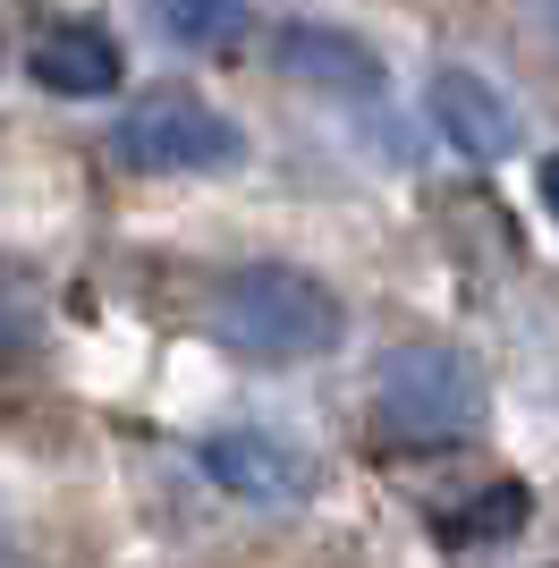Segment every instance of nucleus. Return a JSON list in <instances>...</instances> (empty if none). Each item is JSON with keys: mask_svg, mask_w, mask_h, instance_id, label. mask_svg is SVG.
Listing matches in <instances>:
<instances>
[{"mask_svg": "<svg viewBox=\"0 0 559 568\" xmlns=\"http://www.w3.org/2000/svg\"><path fill=\"white\" fill-rule=\"evenodd\" d=\"M153 18L179 51H230L255 26V0H153Z\"/></svg>", "mask_w": 559, "mask_h": 568, "instance_id": "obj_8", "label": "nucleus"}, {"mask_svg": "<svg viewBox=\"0 0 559 568\" xmlns=\"http://www.w3.org/2000/svg\"><path fill=\"white\" fill-rule=\"evenodd\" d=\"M526 509H535V500H526V484H491V493L441 509V518H433V535H441V544H458V551H475V544L517 535V526H526Z\"/></svg>", "mask_w": 559, "mask_h": 568, "instance_id": "obj_9", "label": "nucleus"}, {"mask_svg": "<svg viewBox=\"0 0 559 568\" xmlns=\"http://www.w3.org/2000/svg\"><path fill=\"white\" fill-rule=\"evenodd\" d=\"M26 77L43 85V94H69V102H102L119 94V77H128V60H119V34L93 18H51L34 43H26Z\"/></svg>", "mask_w": 559, "mask_h": 568, "instance_id": "obj_5", "label": "nucleus"}, {"mask_svg": "<svg viewBox=\"0 0 559 568\" xmlns=\"http://www.w3.org/2000/svg\"><path fill=\"white\" fill-rule=\"evenodd\" d=\"M484 425V374L441 339H407L373 365V433L390 442H466Z\"/></svg>", "mask_w": 559, "mask_h": 568, "instance_id": "obj_2", "label": "nucleus"}, {"mask_svg": "<svg viewBox=\"0 0 559 568\" xmlns=\"http://www.w3.org/2000/svg\"><path fill=\"white\" fill-rule=\"evenodd\" d=\"M272 60L314 94H382V51L331 18H288L272 34Z\"/></svg>", "mask_w": 559, "mask_h": 568, "instance_id": "obj_6", "label": "nucleus"}, {"mask_svg": "<svg viewBox=\"0 0 559 568\" xmlns=\"http://www.w3.org/2000/svg\"><path fill=\"white\" fill-rule=\"evenodd\" d=\"M195 467H204L230 500H255V509H297V500L314 493V467H305L280 433H255V425L204 433V442H195Z\"/></svg>", "mask_w": 559, "mask_h": 568, "instance_id": "obj_4", "label": "nucleus"}, {"mask_svg": "<svg viewBox=\"0 0 559 568\" xmlns=\"http://www.w3.org/2000/svg\"><path fill=\"white\" fill-rule=\"evenodd\" d=\"M111 153L128 170H153V179H195V170H230L237 153H246V136H237L212 102L170 85V94H144L136 111L111 128Z\"/></svg>", "mask_w": 559, "mask_h": 568, "instance_id": "obj_3", "label": "nucleus"}, {"mask_svg": "<svg viewBox=\"0 0 559 568\" xmlns=\"http://www.w3.org/2000/svg\"><path fill=\"white\" fill-rule=\"evenodd\" d=\"M433 119H441V136L458 144L466 162H500V153H517L509 94H500L491 77H475V69H441V77H433Z\"/></svg>", "mask_w": 559, "mask_h": 568, "instance_id": "obj_7", "label": "nucleus"}, {"mask_svg": "<svg viewBox=\"0 0 559 568\" xmlns=\"http://www.w3.org/2000/svg\"><path fill=\"white\" fill-rule=\"evenodd\" d=\"M526 9H535V26H542V34L559 43V0H526Z\"/></svg>", "mask_w": 559, "mask_h": 568, "instance_id": "obj_11", "label": "nucleus"}, {"mask_svg": "<svg viewBox=\"0 0 559 568\" xmlns=\"http://www.w3.org/2000/svg\"><path fill=\"white\" fill-rule=\"evenodd\" d=\"M535 179H542V204L559 213V153H542V170H535Z\"/></svg>", "mask_w": 559, "mask_h": 568, "instance_id": "obj_10", "label": "nucleus"}, {"mask_svg": "<svg viewBox=\"0 0 559 568\" xmlns=\"http://www.w3.org/2000/svg\"><path fill=\"white\" fill-rule=\"evenodd\" d=\"M204 332L230 356H255V365H297V356H331L348 332V306L331 297L314 272H288V263H237L221 272L204 297Z\"/></svg>", "mask_w": 559, "mask_h": 568, "instance_id": "obj_1", "label": "nucleus"}]
</instances>
